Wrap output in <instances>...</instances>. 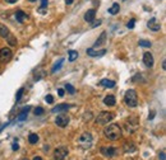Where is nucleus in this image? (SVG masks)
I'll return each mask as SVG.
<instances>
[{"label": "nucleus", "mask_w": 166, "mask_h": 160, "mask_svg": "<svg viewBox=\"0 0 166 160\" xmlns=\"http://www.w3.org/2000/svg\"><path fill=\"white\" fill-rule=\"evenodd\" d=\"M7 3H9V4H14V3H17L18 0H5Z\"/></svg>", "instance_id": "obj_37"}, {"label": "nucleus", "mask_w": 166, "mask_h": 160, "mask_svg": "<svg viewBox=\"0 0 166 160\" xmlns=\"http://www.w3.org/2000/svg\"><path fill=\"white\" fill-rule=\"evenodd\" d=\"M123 150H124V153H134L137 150V147H136V145H134L133 142H125L124 144V146H123Z\"/></svg>", "instance_id": "obj_13"}, {"label": "nucleus", "mask_w": 166, "mask_h": 160, "mask_svg": "<svg viewBox=\"0 0 166 160\" xmlns=\"http://www.w3.org/2000/svg\"><path fill=\"white\" fill-rule=\"evenodd\" d=\"M27 18H28L27 14L24 12H22V10H17V12H15V19H17V22L23 23Z\"/></svg>", "instance_id": "obj_15"}, {"label": "nucleus", "mask_w": 166, "mask_h": 160, "mask_svg": "<svg viewBox=\"0 0 166 160\" xmlns=\"http://www.w3.org/2000/svg\"><path fill=\"white\" fill-rule=\"evenodd\" d=\"M159 158H160V160H166V159H165V153H164V151H161V153H160V155H159Z\"/></svg>", "instance_id": "obj_36"}, {"label": "nucleus", "mask_w": 166, "mask_h": 160, "mask_svg": "<svg viewBox=\"0 0 166 160\" xmlns=\"http://www.w3.org/2000/svg\"><path fill=\"white\" fill-rule=\"evenodd\" d=\"M63 62H64V59H60V61H59L58 64H55L54 68L51 69V72H56V70H59V69L61 68V65H63Z\"/></svg>", "instance_id": "obj_25"}, {"label": "nucleus", "mask_w": 166, "mask_h": 160, "mask_svg": "<svg viewBox=\"0 0 166 160\" xmlns=\"http://www.w3.org/2000/svg\"><path fill=\"white\" fill-rule=\"evenodd\" d=\"M119 10H120V6H119L118 3H115V4H112V6L109 9V13H110L111 15H115V14L119 13Z\"/></svg>", "instance_id": "obj_21"}, {"label": "nucleus", "mask_w": 166, "mask_h": 160, "mask_svg": "<svg viewBox=\"0 0 166 160\" xmlns=\"http://www.w3.org/2000/svg\"><path fill=\"white\" fill-rule=\"evenodd\" d=\"M134 22H136V20H134V19H130V20H129V23L127 24V27H128L129 29H132V28H134Z\"/></svg>", "instance_id": "obj_33"}, {"label": "nucleus", "mask_w": 166, "mask_h": 160, "mask_svg": "<svg viewBox=\"0 0 166 160\" xmlns=\"http://www.w3.org/2000/svg\"><path fill=\"white\" fill-rule=\"evenodd\" d=\"M58 94L59 97H64V89H58Z\"/></svg>", "instance_id": "obj_35"}, {"label": "nucleus", "mask_w": 166, "mask_h": 160, "mask_svg": "<svg viewBox=\"0 0 166 160\" xmlns=\"http://www.w3.org/2000/svg\"><path fill=\"white\" fill-rule=\"evenodd\" d=\"M153 117H155V112H151V116L148 117V118H151V120H152V118H153Z\"/></svg>", "instance_id": "obj_40"}, {"label": "nucleus", "mask_w": 166, "mask_h": 160, "mask_svg": "<svg viewBox=\"0 0 166 160\" xmlns=\"http://www.w3.org/2000/svg\"><path fill=\"white\" fill-rule=\"evenodd\" d=\"M100 24H101V20H97L96 23H93V24H92V27H97V26H100Z\"/></svg>", "instance_id": "obj_38"}, {"label": "nucleus", "mask_w": 166, "mask_h": 160, "mask_svg": "<svg viewBox=\"0 0 166 160\" xmlns=\"http://www.w3.org/2000/svg\"><path fill=\"white\" fill-rule=\"evenodd\" d=\"M7 38H8V41H9V45H10V46H17V39H15V37H13V36L9 35Z\"/></svg>", "instance_id": "obj_27"}, {"label": "nucleus", "mask_w": 166, "mask_h": 160, "mask_svg": "<svg viewBox=\"0 0 166 160\" xmlns=\"http://www.w3.org/2000/svg\"><path fill=\"white\" fill-rule=\"evenodd\" d=\"M139 46H142V47H151V42H148L146 39H141L139 41Z\"/></svg>", "instance_id": "obj_28"}, {"label": "nucleus", "mask_w": 166, "mask_h": 160, "mask_svg": "<svg viewBox=\"0 0 166 160\" xmlns=\"http://www.w3.org/2000/svg\"><path fill=\"white\" fill-rule=\"evenodd\" d=\"M44 108H41V107H37V108H35V114L36 116H42L44 114Z\"/></svg>", "instance_id": "obj_30"}, {"label": "nucleus", "mask_w": 166, "mask_h": 160, "mask_svg": "<svg viewBox=\"0 0 166 160\" xmlns=\"http://www.w3.org/2000/svg\"><path fill=\"white\" fill-rule=\"evenodd\" d=\"M45 101H46L47 103H53V102H54L53 95H46V97H45Z\"/></svg>", "instance_id": "obj_32"}, {"label": "nucleus", "mask_w": 166, "mask_h": 160, "mask_svg": "<svg viewBox=\"0 0 166 160\" xmlns=\"http://www.w3.org/2000/svg\"><path fill=\"white\" fill-rule=\"evenodd\" d=\"M92 144H93V137L90 132H83L78 138V145L82 149H85V150L90 149L92 146Z\"/></svg>", "instance_id": "obj_3"}, {"label": "nucleus", "mask_w": 166, "mask_h": 160, "mask_svg": "<svg viewBox=\"0 0 166 160\" xmlns=\"http://www.w3.org/2000/svg\"><path fill=\"white\" fill-rule=\"evenodd\" d=\"M103 103H105L106 105H109V107H114L115 103H116V99H115L114 95H107V97H105V99H103Z\"/></svg>", "instance_id": "obj_17"}, {"label": "nucleus", "mask_w": 166, "mask_h": 160, "mask_svg": "<svg viewBox=\"0 0 166 160\" xmlns=\"http://www.w3.org/2000/svg\"><path fill=\"white\" fill-rule=\"evenodd\" d=\"M147 26H148V28L150 29H152V31H160V28H161V26H160V23L156 20V18H151L150 20H148V23H147Z\"/></svg>", "instance_id": "obj_11"}, {"label": "nucleus", "mask_w": 166, "mask_h": 160, "mask_svg": "<svg viewBox=\"0 0 166 160\" xmlns=\"http://www.w3.org/2000/svg\"><path fill=\"white\" fill-rule=\"evenodd\" d=\"M23 92H24V89H23V88H20V89L17 92V95H15V99H17V101H19L20 98H22V95H23Z\"/></svg>", "instance_id": "obj_31"}, {"label": "nucleus", "mask_w": 166, "mask_h": 160, "mask_svg": "<svg viewBox=\"0 0 166 160\" xmlns=\"http://www.w3.org/2000/svg\"><path fill=\"white\" fill-rule=\"evenodd\" d=\"M29 111V107H26V108H23L22 111H20V114L18 116V121H24L27 118V112Z\"/></svg>", "instance_id": "obj_20"}, {"label": "nucleus", "mask_w": 166, "mask_h": 160, "mask_svg": "<svg viewBox=\"0 0 166 160\" xmlns=\"http://www.w3.org/2000/svg\"><path fill=\"white\" fill-rule=\"evenodd\" d=\"M124 102H125V104L128 107H130V108H134V107L138 105V95L136 93V90L133 89H129L125 95H124Z\"/></svg>", "instance_id": "obj_2"}, {"label": "nucleus", "mask_w": 166, "mask_h": 160, "mask_svg": "<svg viewBox=\"0 0 166 160\" xmlns=\"http://www.w3.org/2000/svg\"><path fill=\"white\" fill-rule=\"evenodd\" d=\"M143 62H144V65H146L147 68H152L153 66V56H152V53L151 52H144V55H143Z\"/></svg>", "instance_id": "obj_9"}, {"label": "nucleus", "mask_w": 166, "mask_h": 160, "mask_svg": "<svg viewBox=\"0 0 166 160\" xmlns=\"http://www.w3.org/2000/svg\"><path fill=\"white\" fill-rule=\"evenodd\" d=\"M106 50H101V51H95L93 48H88L87 50V55L92 56V57H97V56H103L105 55Z\"/></svg>", "instance_id": "obj_14"}, {"label": "nucleus", "mask_w": 166, "mask_h": 160, "mask_svg": "<svg viewBox=\"0 0 166 160\" xmlns=\"http://www.w3.org/2000/svg\"><path fill=\"white\" fill-rule=\"evenodd\" d=\"M45 76V71L42 70V71H40V74H35V80H40V79H42Z\"/></svg>", "instance_id": "obj_29"}, {"label": "nucleus", "mask_w": 166, "mask_h": 160, "mask_svg": "<svg viewBox=\"0 0 166 160\" xmlns=\"http://www.w3.org/2000/svg\"><path fill=\"white\" fill-rule=\"evenodd\" d=\"M95 17H96V10L95 9H90L88 12L85 14V20L88 23H92L95 20Z\"/></svg>", "instance_id": "obj_12"}, {"label": "nucleus", "mask_w": 166, "mask_h": 160, "mask_svg": "<svg viewBox=\"0 0 166 160\" xmlns=\"http://www.w3.org/2000/svg\"><path fill=\"white\" fill-rule=\"evenodd\" d=\"M103 133L105 136L111 141H115V140H119L121 137V129L120 126L116 125V123H111L109 126L105 127V130H103Z\"/></svg>", "instance_id": "obj_1"}, {"label": "nucleus", "mask_w": 166, "mask_h": 160, "mask_svg": "<svg viewBox=\"0 0 166 160\" xmlns=\"http://www.w3.org/2000/svg\"><path fill=\"white\" fill-rule=\"evenodd\" d=\"M165 62H166V61L164 60V61H162V69H164V70H165V68H166V64H165Z\"/></svg>", "instance_id": "obj_41"}, {"label": "nucleus", "mask_w": 166, "mask_h": 160, "mask_svg": "<svg viewBox=\"0 0 166 160\" xmlns=\"http://www.w3.org/2000/svg\"><path fill=\"white\" fill-rule=\"evenodd\" d=\"M65 89H67V92L69 93V94H74L76 93V89H74V87L73 85H70V84H65Z\"/></svg>", "instance_id": "obj_26"}, {"label": "nucleus", "mask_w": 166, "mask_h": 160, "mask_svg": "<svg viewBox=\"0 0 166 160\" xmlns=\"http://www.w3.org/2000/svg\"><path fill=\"white\" fill-rule=\"evenodd\" d=\"M76 59H78V52L77 51H74V50H72V51H69V61L70 62H73Z\"/></svg>", "instance_id": "obj_23"}, {"label": "nucleus", "mask_w": 166, "mask_h": 160, "mask_svg": "<svg viewBox=\"0 0 166 160\" xmlns=\"http://www.w3.org/2000/svg\"><path fill=\"white\" fill-rule=\"evenodd\" d=\"M65 3H67L68 5H70L72 3H73V0H65Z\"/></svg>", "instance_id": "obj_39"}, {"label": "nucleus", "mask_w": 166, "mask_h": 160, "mask_svg": "<svg viewBox=\"0 0 166 160\" xmlns=\"http://www.w3.org/2000/svg\"><path fill=\"white\" fill-rule=\"evenodd\" d=\"M12 56H13V53H12V50L10 48L4 47V48L0 50V62H3V64L9 62L12 60Z\"/></svg>", "instance_id": "obj_5"}, {"label": "nucleus", "mask_w": 166, "mask_h": 160, "mask_svg": "<svg viewBox=\"0 0 166 160\" xmlns=\"http://www.w3.org/2000/svg\"><path fill=\"white\" fill-rule=\"evenodd\" d=\"M24 160H27V159H24Z\"/></svg>", "instance_id": "obj_44"}, {"label": "nucleus", "mask_w": 166, "mask_h": 160, "mask_svg": "<svg viewBox=\"0 0 166 160\" xmlns=\"http://www.w3.org/2000/svg\"><path fill=\"white\" fill-rule=\"evenodd\" d=\"M106 42V32H102L101 33V36L97 38V41H96V43H95V47H100V46H102L103 43Z\"/></svg>", "instance_id": "obj_18"}, {"label": "nucleus", "mask_w": 166, "mask_h": 160, "mask_svg": "<svg viewBox=\"0 0 166 160\" xmlns=\"http://www.w3.org/2000/svg\"><path fill=\"white\" fill-rule=\"evenodd\" d=\"M28 141H29V144H37V141H38V135H37V133H29Z\"/></svg>", "instance_id": "obj_22"}, {"label": "nucleus", "mask_w": 166, "mask_h": 160, "mask_svg": "<svg viewBox=\"0 0 166 160\" xmlns=\"http://www.w3.org/2000/svg\"><path fill=\"white\" fill-rule=\"evenodd\" d=\"M100 151H101V154H102L103 156H106V158H112V156H115V155L119 154V150H118V149L111 147V146H109V147H101Z\"/></svg>", "instance_id": "obj_8"}, {"label": "nucleus", "mask_w": 166, "mask_h": 160, "mask_svg": "<svg viewBox=\"0 0 166 160\" xmlns=\"http://www.w3.org/2000/svg\"><path fill=\"white\" fill-rule=\"evenodd\" d=\"M12 149H13V151H17L18 149H19V145L17 144V141H14V142H13V145H12Z\"/></svg>", "instance_id": "obj_34"}, {"label": "nucleus", "mask_w": 166, "mask_h": 160, "mask_svg": "<svg viewBox=\"0 0 166 160\" xmlns=\"http://www.w3.org/2000/svg\"><path fill=\"white\" fill-rule=\"evenodd\" d=\"M69 116H67L65 113H61V114H59L56 118H55V123H56V126H59V127H61V129H64V127H67L68 126V123H69Z\"/></svg>", "instance_id": "obj_7"}, {"label": "nucleus", "mask_w": 166, "mask_h": 160, "mask_svg": "<svg viewBox=\"0 0 166 160\" xmlns=\"http://www.w3.org/2000/svg\"><path fill=\"white\" fill-rule=\"evenodd\" d=\"M33 160H42V159H41L40 156H35V158H33Z\"/></svg>", "instance_id": "obj_42"}, {"label": "nucleus", "mask_w": 166, "mask_h": 160, "mask_svg": "<svg viewBox=\"0 0 166 160\" xmlns=\"http://www.w3.org/2000/svg\"><path fill=\"white\" fill-rule=\"evenodd\" d=\"M47 4H49L47 0H41V8H40V10H38V12H40L41 14H45L44 10L47 8Z\"/></svg>", "instance_id": "obj_24"}, {"label": "nucleus", "mask_w": 166, "mask_h": 160, "mask_svg": "<svg viewBox=\"0 0 166 160\" xmlns=\"http://www.w3.org/2000/svg\"><path fill=\"white\" fill-rule=\"evenodd\" d=\"M9 35H10V32H9L8 27L0 23V37H2V38H7Z\"/></svg>", "instance_id": "obj_19"}, {"label": "nucleus", "mask_w": 166, "mask_h": 160, "mask_svg": "<svg viewBox=\"0 0 166 160\" xmlns=\"http://www.w3.org/2000/svg\"><path fill=\"white\" fill-rule=\"evenodd\" d=\"M68 154H69V151L67 147H58L54 151V159L55 160H65Z\"/></svg>", "instance_id": "obj_6"}, {"label": "nucleus", "mask_w": 166, "mask_h": 160, "mask_svg": "<svg viewBox=\"0 0 166 160\" xmlns=\"http://www.w3.org/2000/svg\"><path fill=\"white\" fill-rule=\"evenodd\" d=\"M100 85L103 88H114L115 87V81H112V80H109V79H102L100 81Z\"/></svg>", "instance_id": "obj_16"}, {"label": "nucleus", "mask_w": 166, "mask_h": 160, "mask_svg": "<svg viewBox=\"0 0 166 160\" xmlns=\"http://www.w3.org/2000/svg\"><path fill=\"white\" fill-rule=\"evenodd\" d=\"M28 2H31V3H35V2H37V0H28Z\"/></svg>", "instance_id": "obj_43"}, {"label": "nucleus", "mask_w": 166, "mask_h": 160, "mask_svg": "<svg viewBox=\"0 0 166 160\" xmlns=\"http://www.w3.org/2000/svg\"><path fill=\"white\" fill-rule=\"evenodd\" d=\"M115 118V114L114 112H109V111H102L96 118V123L97 125H107L109 122H111Z\"/></svg>", "instance_id": "obj_4"}, {"label": "nucleus", "mask_w": 166, "mask_h": 160, "mask_svg": "<svg viewBox=\"0 0 166 160\" xmlns=\"http://www.w3.org/2000/svg\"><path fill=\"white\" fill-rule=\"evenodd\" d=\"M69 108H70V105H69V104L63 103V104H59V105L54 107V108L51 109V112H53V113H64V112H67Z\"/></svg>", "instance_id": "obj_10"}]
</instances>
